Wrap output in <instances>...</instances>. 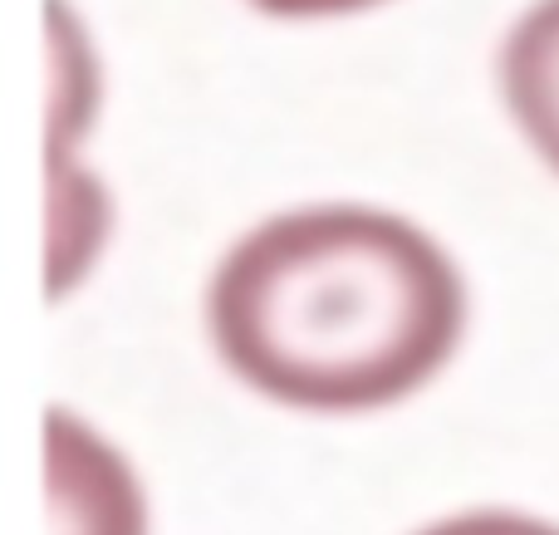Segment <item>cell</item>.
Returning <instances> with one entry per match:
<instances>
[{
  "label": "cell",
  "instance_id": "3957f363",
  "mask_svg": "<svg viewBox=\"0 0 559 535\" xmlns=\"http://www.w3.org/2000/svg\"><path fill=\"white\" fill-rule=\"evenodd\" d=\"M496 84L525 143L559 177V0H535L506 29L496 55Z\"/></svg>",
  "mask_w": 559,
  "mask_h": 535
},
{
  "label": "cell",
  "instance_id": "8992f818",
  "mask_svg": "<svg viewBox=\"0 0 559 535\" xmlns=\"http://www.w3.org/2000/svg\"><path fill=\"white\" fill-rule=\"evenodd\" d=\"M251 5L275 20H324V15H358V10H373L383 0H251Z\"/></svg>",
  "mask_w": 559,
  "mask_h": 535
},
{
  "label": "cell",
  "instance_id": "7a4b0ae2",
  "mask_svg": "<svg viewBox=\"0 0 559 535\" xmlns=\"http://www.w3.org/2000/svg\"><path fill=\"white\" fill-rule=\"evenodd\" d=\"M49 535H147L128 457L69 408L49 413Z\"/></svg>",
  "mask_w": 559,
  "mask_h": 535
},
{
  "label": "cell",
  "instance_id": "5b68a950",
  "mask_svg": "<svg viewBox=\"0 0 559 535\" xmlns=\"http://www.w3.org/2000/svg\"><path fill=\"white\" fill-rule=\"evenodd\" d=\"M417 535H559L555 521L540 516H525V511H462V516H447L432 521Z\"/></svg>",
  "mask_w": 559,
  "mask_h": 535
},
{
  "label": "cell",
  "instance_id": "6da1fadb",
  "mask_svg": "<svg viewBox=\"0 0 559 535\" xmlns=\"http://www.w3.org/2000/svg\"><path fill=\"white\" fill-rule=\"evenodd\" d=\"M222 364L299 413H378L452 364L466 281L432 231L383 206H295L222 255L206 295Z\"/></svg>",
  "mask_w": 559,
  "mask_h": 535
},
{
  "label": "cell",
  "instance_id": "277c9868",
  "mask_svg": "<svg viewBox=\"0 0 559 535\" xmlns=\"http://www.w3.org/2000/svg\"><path fill=\"white\" fill-rule=\"evenodd\" d=\"M108 226V197L84 167L74 177L55 173V295H64L74 281H84L94 251L104 246Z\"/></svg>",
  "mask_w": 559,
  "mask_h": 535
}]
</instances>
